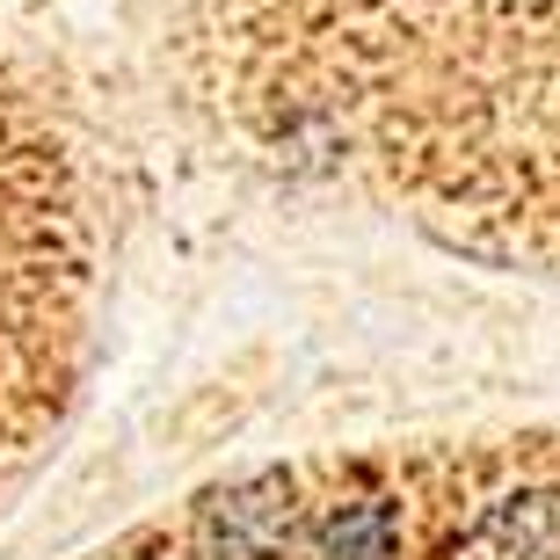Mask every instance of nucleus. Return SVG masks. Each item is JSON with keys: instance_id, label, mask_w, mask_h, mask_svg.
Masks as SVG:
<instances>
[{"instance_id": "nucleus-1", "label": "nucleus", "mask_w": 560, "mask_h": 560, "mask_svg": "<svg viewBox=\"0 0 560 560\" xmlns=\"http://www.w3.org/2000/svg\"><path fill=\"white\" fill-rule=\"evenodd\" d=\"M88 560H560V436L313 452L219 480Z\"/></svg>"}, {"instance_id": "nucleus-2", "label": "nucleus", "mask_w": 560, "mask_h": 560, "mask_svg": "<svg viewBox=\"0 0 560 560\" xmlns=\"http://www.w3.org/2000/svg\"><path fill=\"white\" fill-rule=\"evenodd\" d=\"M95 197L81 145L0 66V502L59 436L95 335Z\"/></svg>"}]
</instances>
